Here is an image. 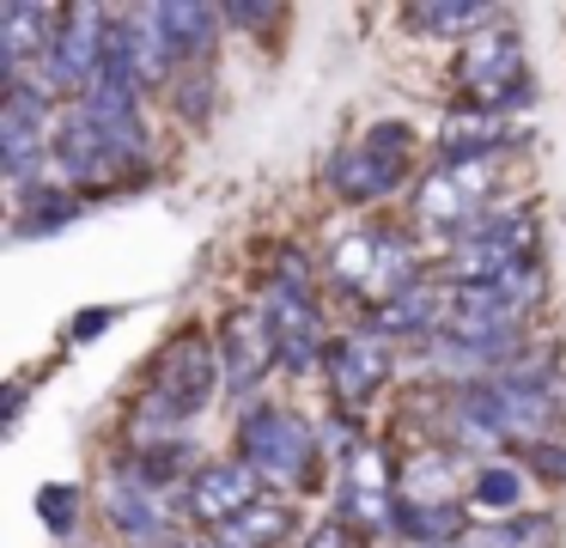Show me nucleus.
I'll return each mask as SVG.
<instances>
[{
    "label": "nucleus",
    "mask_w": 566,
    "mask_h": 548,
    "mask_svg": "<svg viewBox=\"0 0 566 548\" xmlns=\"http://www.w3.org/2000/svg\"><path fill=\"white\" fill-rule=\"evenodd\" d=\"M220 384H226L220 378V348H208L201 329H177V335L159 348L153 372H147V396H140V409H135V438L140 445L177 438L213 396H220Z\"/></svg>",
    "instance_id": "1"
},
{
    "label": "nucleus",
    "mask_w": 566,
    "mask_h": 548,
    "mask_svg": "<svg viewBox=\"0 0 566 548\" xmlns=\"http://www.w3.org/2000/svg\"><path fill=\"white\" fill-rule=\"evenodd\" d=\"M55 165L74 183H116L147 165V122L140 116H92L74 104L55 122Z\"/></svg>",
    "instance_id": "2"
},
{
    "label": "nucleus",
    "mask_w": 566,
    "mask_h": 548,
    "mask_svg": "<svg viewBox=\"0 0 566 548\" xmlns=\"http://www.w3.org/2000/svg\"><path fill=\"white\" fill-rule=\"evenodd\" d=\"M238 463L256 475L262 487H305L317 469V433L298 421L293 409H274V402H250L244 421H238Z\"/></svg>",
    "instance_id": "3"
},
{
    "label": "nucleus",
    "mask_w": 566,
    "mask_h": 548,
    "mask_svg": "<svg viewBox=\"0 0 566 548\" xmlns=\"http://www.w3.org/2000/svg\"><path fill=\"white\" fill-rule=\"evenodd\" d=\"M530 238H536L530 207H500V214L475 219L451 250V287H488V280L524 268L530 262Z\"/></svg>",
    "instance_id": "4"
},
{
    "label": "nucleus",
    "mask_w": 566,
    "mask_h": 548,
    "mask_svg": "<svg viewBox=\"0 0 566 548\" xmlns=\"http://www.w3.org/2000/svg\"><path fill=\"white\" fill-rule=\"evenodd\" d=\"M408 153H415V134H408L402 122H378L366 141L335 153V165H329L335 195H342V201H378V195H390L396 183L408 177Z\"/></svg>",
    "instance_id": "5"
},
{
    "label": "nucleus",
    "mask_w": 566,
    "mask_h": 548,
    "mask_svg": "<svg viewBox=\"0 0 566 548\" xmlns=\"http://www.w3.org/2000/svg\"><path fill=\"white\" fill-rule=\"evenodd\" d=\"M111 12H98V7H67L62 12V24H55V43L43 49V92H80L86 97L92 92V80H98V68H104V43H111Z\"/></svg>",
    "instance_id": "6"
},
{
    "label": "nucleus",
    "mask_w": 566,
    "mask_h": 548,
    "mask_svg": "<svg viewBox=\"0 0 566 548\" xmlns=\"http://www.w3.org/2000/svg\"><path fill=\"white\" fill-rule=\"evenodd\" d=\"M55 153V122H50V92L38 80H7V104H0V165L25 189L38 158Z\"/></svg>",
    "instance_id": "7"
},
{
    "label": "nucleus",
    "mask_w": 566,
    "mask_h": 548,
    "mask_svg": "<svg viewBox=\"0 0 566 548\" xmlns=\"http://www.w3.org/2000/svg\"><path fill=\"white\" fill-rule=\"evenodd\" d=\"M104 511H111V524L128 536V542H147V548L171 542V499H165V482H153V475L140 469V457L111 475Z\"/></svg>",
    "instance_id": "8"
},
{
    "label": "nucleus",
    "mask_w": 566,
    "mask_h": 548,
    "mask_svg": "<svg viewBox=\"0 0 566 548\" xmlns=\"http://www.w3.org/2000/svg\"><path fill=\"white\" fill-rule=\"evenodd\" d=\"M457 80L469 85V97H475L481 110L517 104V97L530 92V80H524V49H517V37L500 31V37H475V43H463Z\"/></svg>",
    "instance_id": "9"
},
{
    "label": "nucleus",
    "mask_w": 566,
    "mask_h": 548,
    "mask_svg": "<svg viewBox=\"0 0 566 548\" xmlns=\"http://www.w3.org/2000/svg\"><path fill=\"white\" fill-rule=\"evenodd\" d=\"M281 365V341H274L269 311H238L226 317V335H220V378L232 396H250L262 390V378Z\"/></svg>",
    "instance_id": "10"
},
{
    "label": "nucleus",
    "mask_w": 566,
    "mask_h": 548,
    "mask_svg": "<svg viewBox=\"0 0 566 548\" xmlns=\"http://www.w3.org/2000/svg\"><path fill=\"white\" fill-rule=\"evenodd\" d=\"M256 499H262V482L244 469V463H208V469H196L189 487H184L189 518L213 524V530H226L232 518H244Z\"/></svg>",
    "instance_id": "11"
},
{
    "label": "nucleus",
    "mask_w": 566,
    "mask_h": 548,
    "mask_svg": "<svg viewBox=\"0 0 566 548\" xmlns=\"http://www.w3.org/2000/svg\"><path fill=\"white\" fill-rule=\"evenodd\" d=\"M329 384H335V402H366L390 384V335L378 329H359V335H342L329 348Z\"/></svg>",
    "instance_id": "12"
},
{
    "label": "nucleus",
    "mask_w": 566,
    "mask_h": 548,
    "mask_svg": "<svg viewBox=\"0 0 566 548\" xmlns=\"http://www.w3.org/2000/svg\"><path fill=\"white\" fill-rule=\"evenodd\" d=\"M481 183H488V165H444L427 177V189H420V219L439 231H463L469 219L481 214Z\"/></svg>",
    "instance_id": "13"
},
{
    "label": "nucleus",
    "mask_w": 566,
    "mask_h": 548,
    "mask_svg": "<svg viewBox=\"0 0 566 548\" xmlns=\"http://www.w3.org/2000/svg\"><path fill=\"white\" fill-rule=\"evenodd\" d=\"M153 12V31H159V43H165V55L171 61H196V55H208L213 49V31H220V19L226 12H213V7H147Z\"/></svg>",
    "instance_id": "14"
},
{
    "label": "nucleus",
    "mask_w": 566,
    "mask_h": 548,
    "mask_svg": "<svg viewBox=\"0 0 566 548\" xmlns=\"http://www.w3.org/2000/svg\"><path fill=\"white\" fill-rule=\"evenodd\" d=\"M396 530L408 542H427V548H451L463 536V511L444 506V499H396Z\"/></svg>",
    "instance_id": "15"
},
{
    "label": "nucleus",
    "mask_w": 566,
    "mask_h": 548,
    "mask_svg": "<svg viewBox=\"0 0 566 548\" xmlns=\"http://www.w3.org/2000/svg\"><path fill=\"white\" fill-rule=\"evenodd\" d=\"M281 536H293V511H286V499H256L244 518H232L220 536H213V548H274Z\"/></svg>",
    "instance_id": "16"
},
{
    "label": "nucleus",
    "mask_w": 566,
    "mask_h": 548,
    "mask_svg": "<svg viewBox=\"0 0 566 548\" xmlns=\"http://www.w3.org/2000/svg\"><path fill=\"white\" fill-rule=\"evenodd\" d=\"M469 506L475 511H517L524 506V469H512V463H481L475 487H469Z\"/></svg>",
    "instance_id": "17"
},
{
    "label": "nucleus",
    "mask_w": 566,
    "mask_h": 548,
    "mask_svg": "<svg viewBox=\"0 0 566 548\" xmlns=\"http://www.w3.org/2000/svg\"><path fill=\"white\" fill-rule=\"evenodd\" d=\"M25 214H19V238H38V231H55L80 214V201L67 189H25Z\"/></svg>",
    "instance_id": "18"
},
{
    "label": "nucleus",
    "mask_w": 566,
    "mask_h": 548,
    "mask_svg": "<svg viewBox=\"0 0 566 548\" xmlns=\"http://www.w3.org/2000/svg\"><path fill=\"white\" fill-rule=\"evenodd\" d=\"M493 12L488 7H415L408 24L415 31H469V24H488Z\"/></svg>",
    "instance_id": "19"
},
{
    "label": "nucleus",
    "mask_w": 566,
    "mask_h": 548,
    "mask_svg": "<svg viewBox=\"0 0 566 548\" xmlns=\"http://www.w3.org/2000/svg\"><path fill=\"white\" fill-rule=\"evenodd\" d=\"M347 487H354V494H390V463H384L378 445L354 451V463H347Z\"/></svg>",
    "instance_id": "20"
},
{
    "label": "nucleus",
    "mask_w": 566,
    "mask_h": 548,
    "mask_svg": "<svg viewBox=\"0 0 566 548\" xmlns=\"http://www.w3.org/2000/svg\"><path fill=\"white\" fill-rule=\"evenodd\" d=\"M38 511H43V524H50L55 536H74L80 494H74V487H62V482H55V487H43V494H38Z\"/></svg>",
    "instance_id": "21"
},
{
    "label": "nucleus",
    "mask_w": 566,
    "mask_h": 548,
    "mask_svg": "<svg viewBox=\"0 0 566 548\" xmlns=\"http://www.w3.org/2000/svg\"><path fill=\"white\" fill-rule=\"evenodd\" d=\"M213 80H208V73H201V80H196V73H184V80H177V110H184V116H208V104H213Z\"/></svg>",
    "instance_id": "22"
},
{
    "label": "nucleus",
    "mask_w": 566,
    "mask_h": 548,
    "mask_svg": "<svg viewBox=\"0 0 566 548\" xmlns=\"http://www.w3.org/2000/svg\"><path fill=\"white\" fill-rule=\"evenodd\" d=\"M305 548H354V524H342V518L317 524V530L305 536Z\"/></svg>",
    "instance_id": "23"
}]
</instances>
